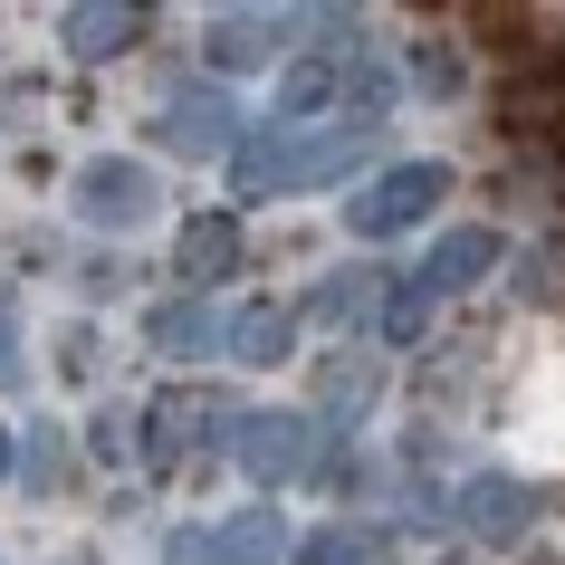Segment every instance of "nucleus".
Masks as SVG:
<instances>
[{
    "label": "nucleus",
    "mask_w": 565,
    "mask_h": 565,
    "mask_svg": "<svg viewBox=\"0 0 565 565\" xmlns=\"http://www.w3.org/2000/svg\"><path fill=\"white\" fill-rule=\"evenodd\" d=\"M556 556H565V527H556Z\"/></svg>",
    "instance_id": "f03ea898"
},
{
    "label": "nucleus",
    "mask_w": 565,
    "mask_h": 565,
    "mask_svg": "<svg viewBox=\"0 0 565 565\" xmlns=\"http://www.w3.org/2000/svg\"><path fill=\"white\" fill-rule=\"evenodd\" d=\"M499 441L518 470H565V317H536L499 384Z\"/></svg>",
    "instance_id": "f257e3e1"
}]
</instances>
